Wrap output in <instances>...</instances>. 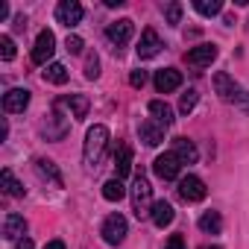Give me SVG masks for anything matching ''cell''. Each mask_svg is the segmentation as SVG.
Segmentation results:
<instances>
[{
	"label": "cell",
	"mask_w": 249,
	"mask_h": 249,
	"mask_svg": "<svg viewBox=\"0 0 249 249\" xmlns=\"http://www.w3.org/2000/svg\"><path fill=\"white\" fill-rule=\"evenodd\" d=\"M173 217H176V211H173V205L170 202H156L153 205V223L159 226V229H164V226H170L173 223Z\"/></svg>",
	"instance_id": "cell-21"
},
{
	"label": "cell",
	"mask_w": 249,
	"mask_h": 249,
	"mask_svg": "<svg viewBox=\"0 0 249 249\" xmlns=\"http://www.w3.org/2000/svg\"><path fill=\"white\" fill-rule=\"evenodd\" d=\"M153 170H156V176H159V179L170 182V179H176V176H179V170H182V161H179L173 153H164V156H159V159L153 161Z\"/></svg>",
	"instance_id": "cell-9"
},
{
	"label": "cell",
	"mask_w": 249,
	"mask_h": 249,
	"mask_svg": "<svg viewBox=\"0 0 249 249\" xmlns=\"http://www.w3.org/2000/svg\"><path fill=\"white\" fill-rule=\"evenodd\" d=\"M129 170H132V147L120 144L114 153V173H117V179H123V176H129Z\"/></svg>",
	"instance_id": "cell-17"
},
{
	"label": "cell",
	"mask_w": 249,
	"mask_h": 249,
	"mask_svg": "<svg viewBox=\"0 0 249 249\" xmlns=\"http://www.w3.org/2000/svg\"><path fill=\"white\" fill-rule=\"evenodd\" d=\"M173 156H176L182 164H196L199 150H196L194 141H188V138H173Z\"/></svg>",
	"instance_id": "cell-16"
},
{
	"label": "cell",
	"mask_w": 249,
	"mask_h": 249,
	"mask_svg": "<svg viewBox=\"0 0 249 249\" xmlns=\"http://www.w3.org/2000/svg\"><path fill=\"white\" fill-rule=\"evenodd\" d=\"M132 33H135V24H132L129 18H120V21L108 24V30H106V38H108V41L114 44V50H120L123 44H129Z\"/></svg>",
	"instance_id": "cell-4"
},
{
	"label": "cell",
	"mask_w": 249,
	"mask_h": 249,
	"mask_svg": "<svg viewBox=\"0 0 249 249\" xmlns=\"http://www.w3.org/2000/svg\"><path fill=\"white\" fill-rule=\"evenodd\" d=\"M161 38H159V33L153 30V27H147L144 33H141V41H138V59H153V56H159L161 53Z\"/></svg>",
	"instance_id": "cell-11"
},
{
	"label": "cell",
	"mask_w": 249,
	"mask_h": 249,
	"mask_svg": "<svg viewBox=\"0 0 249 249\" xmlns=\"http://www.w3.org/2000/svg\"><path fill=\"white\" fill-rule=\"evenodd\" d=\"M153 188H150V182L138 173L135 176V182H132V208H135V214L138 217H153Z\"/></svg>",
	"instance_id": "cell-2"
},
{
	"label": "cell",
	"mask_w": 249,
	"mask_h": 249,
	"mask_svg": "<svg viewBox=\"0 0 249 249\" xmlns=\"http://www.w3.org/2000/svg\"><path fill=\"white\" fill-rule=\"evenodd\" d=\"M138 135H141V141H144L147 147H159V144L164 141V126L150 117V120H141V123H138Z\"/></svg>",
	"instance_id": "cell-12"
},
{
	"label": "cell",
	"mask_w": 249,
	"mask_h": 249,
	"mask_svg": "<svg viewBox=\"0 0 249 249\" xmlns=\"http://www.w3.org/2000/svg\"><path fill=\"white\" fill-rule=\"evenodd\" d=\"M103 196H106L108 202H120L123 196H126V188H123L120 179H108V182L103 185Z\"/></svg>",
	"instance_id": "cell-24"
},
{
	"label": "cell",
	"mask_w": 249,
	"mask_h": 249,
	"mask_svg": "<svg viewBox=\"0 0 249 249\" xmlns=\"http://www.w3.org/2000/svg\"><path fill=\"white\" fill-rule=\"evenodd\" d=\"M27 106H30V91H27V88H12V91L3 94V108H6L9 114H18V111H24Z\"/></svg>",
	"instance_id": "cell-14"
},
{
	"label": "cell",
	"mask_w": 249,
	"mask_h": 249,
	"mask_svg": "<svg viewBox=\"0 0 249 249\" xmlns=\"http://www.w3.org/2000/svg\"><path fill=\"white\" fill-rule=\"evenodd\" d=\"M164 18H167L170 27H176V24L182 21V3H176V0H173V3H167V6H164Z\"/></svg>",
	"instance_id": "cell-29"
},
{
	"label": "cell",
	"mask_w": 249,
	"mask_h": 249,
	"mask_svg": "<svg viewBox=\"0 0 249 249\" xmlns=\"http://www.w3.org/2000/svg\"><path fill=\"white\" fill-rule=\"evenodd\" d=\"M164 249H185V240H182L179 234H173V237L167 240V246H164Z\"/></svg>",
	"instance_id": "cell-34"
},
{
	"label": "cell",
	"mask_w": 249,
	"mask_h": 249,
	"mask_svg": "<svg viewBox=\"0 0 249 249\" xmlns=\"http://www.w3.org/2000/svg\"><path fill=\"white\" fill-rule=\"evenodd\" d=\"M126 231H129V226H126V217H123V214H108L106 223H103V229H100V234H103V240H106L108 246L123 243Z\"/></svg>",
	"instance_id": "cell-3"
},
{
	"label": "cell",
	"mask_w": 249,
	"mask_h": 249,
	"mask_svg": "<svg viewBox=\"0 0 249 249\" xmlns=\"http://www.w3.org/2000/svg\"><path fill=\"white\" fill-rule=\"evenodd\" d=\"M65 47H68V53H82V38L79 36H68V41H65Z\"/></svg>",
	"instance_id": "cell-31"
},
{
	"label": "cell",
	"mask_w": 249,
	"mask_h": 249,
	"mask_svg": "<svg viewBox=\"0 0 249 249\" xmlns=\"http://www.w3.org/2000/svg\"><path fill=\"white\" fill-rule=\"evenodd\" d=\"M44 249H65V243H62V240H50Z\"/></svg>",
	"instance_id": "cell-37"
},
{
	"label": "cell",
	"mask_w": 249,
	"mask_h": 249,
	"mask_svg": "<svg viewBox=\"0 0 249 249\" xmlns=\"http://www.w3.org/2000/svg\"><path fill=\"white\" fill-rule=\"evenodd\" d=\"M205 182L199 179V176H182L179 179V196L185 199V202H199V199H205Z\"/></svg>",
	"instance_id": "cell-6"
},
{
	"label": "cell",
	"mask_w": 249,
	"mask_h": 249,
	"mask_svg": "<svg viewBox=\"0 0 249 249\" xmlns=\"http://www.w3.org/2000/svg\"><path fill=\"white\" fill-rule=\"evenodd\" d=\"M144 82H147V73H144V71H132L129 85H132V88H144Z\"/></svg>",
	"instance_id": "cell-33"
},
{
	"label": "cell",
	"mask_w": 249,
	"mask_h": 249,
	"mask_svg": "<svg viewBox=\"0 0 249 249\" xmlns=\"http://www.w3.org/2000/svg\"><path fill=\"white\" fill-rule=\"evenodd\" d=\"M6 15H9V6H6V3H0V21H6Z\"/></svg>",
	"instance_id": "cell-38"
},
{
	"label": "cell",
	"mask_w": 249,
	"mask_h": 249,
	"mask_svg": "<svg viewBox=\"0 0 249 249\" xmlns=\"http://www.w3.org/2000/svg\"><path fill=\"white\" fill-rule=\"evenodd\" d=\"M179 85H182V73H179L176 68H164V71L156 73V91H159V94H170V91H176Z\"/></svg>",
	"instance_id": "cell-13"
},
{
	"label": "cell",
	"mask_w": 249,
	"mask_h": 249,
	"mask_svg": "<svg viewBox=\"0 0 249 249\" xmlns=\"http://www.w3.org/2000/svg\"><path fill=\"white\" fill-rule=\"evenodd\" d=\"M53 53H56V36L50 30H41L38 38H36V47H33V62L36 65H47Z\"/></svg>",
	"instance_id": "cell-5"
},
{
	"label": "cell",
	"mask_w": 249,
	"mask_h": 249,
	"mask_svg": "<svg viewBox=\"0 0 249 249\" xmlns=\"http://www.w3.org/2000/svg\"><path fill=\"white\" fill-rule=\"evenodd\" d=\"M6 135H9V126H6V120L0 123V141H6Z\"/></svg>",
	"instance_id": "cell-36"
},
{
	"label": "cell",
	"mask_w": 249,
	"mask_h": 249,
	"mask_svg": "<svg viewBox=\"0 0 249 249\" xmlns=\"http://www.w3.org/2000/svg\"><path fill=\"white\" fill-rule=\"evenodd\" d=\"M194 9H196L199 15L211 18V15H217V12L223 9V3H220V0H194Z\"/></svg>",
	"instance_id": "cell-26"
},
{
	"label": "cell",
	"mask_w": 249,
	"mask_h": 249,
	"mask_svg": "<svg viewBox=\"0 0 249 249\" xmlns=\"http://www.w3.org/2000/svg\"><path fill=\"white\" fill-rule=\"evenodd\" d=\"M0 182H3V191H6L9 196H24V194H27V188L12 176V170H3V173H0Z\"/></svg>",
	"instance_id": "cell-23"
},
{
	"label": "cell",
	"mask_w": 249,
	"mask_h": 249,
	"mask_svg": "<svg viewBox=\"0 0 249 249\" xmlns=\"http://www.w3.org/2000/svg\"><path fill=\"white\" fill-rule=\"evenodd\" d=\"M231 106H237V108H240V111H246V114H249V91H246V88H243V91H240V94H237V100H234V103H231Z\"/></svg>",
	"instance_id": "cell-32"
},
{
	"label": "cell",
	"mask_w": 249,
	"mask_h": 249,
	"mask_svg": "<svg viewBox=\"0 0 249 249\" xmlns=\"http://www.w3.org/2000/svg\"><path fill=\"white\" fill-rule=\"evenodd\" d=\"M36 170H38V176L41 179H50L56 188H62L65 182H62V173H59V167L50 161V159H36Z\"/></svg>",
	"instance_id": "cell-19"
},
{
	"label": "cell",
	"mask_w": 249,
	"mask_h": 249,
	"mask_svg": "<svg viewBox=\"0 0 249 249\" xmlns=\"http://www.w3.org/2000/svg\"><path fill=\"white\" fill-rule=\"evenodd\" d=\"M24 234H27V220H24L21 214L9 211V214L3 217V237H6V240H21Z\"/></svg>",
	"instance_id": "cell-15"
},
{
	"label": "cell",
	"mask_w": 249,
	"mask_h": 249,
	"mask_svg": "<svg viewBox=\"0 0 249 249\" xmlns=\"http://www.w3.org/2000/svg\"><path fill=\"white\" fill-rule=\"evenodd\" d=\"M68 68L65 65H59V62H53V65H47V71H44V79L47 82H53V85H65L68 82Z\"/></svg>",
	"instance_id": "cell-25"
},
{
	"label": "cell",
	"mask_w": 249,
	"mask_h": 249,
	"mask_svg": "<svg viewBox=\"0 0 249 249\" xmlns=\"http://www.w3.org/2000/svg\"><path fill=\"white\" fill-rule=\"evenodd\" d=\"M214 59H217V47L214 44H196V47H191L185 53V62L191 68H208Z\"/></svg>",
	"instance_id": "cell-7"
},
{
	"label": "cell",
	"mask_w": 249,
	"mask_h": 249,
	"mask_svg": "<svg viewBox=\"0 0 249 249\" xmlns=\"http://www.w3.org/2000/svg\"><path fill=\"white\" fill-rule=\"evenodd\" d=\"M196 100H199V94H196L194 88H188V91L182 94V100H179V108H182V114H191V111H194V106H196Z\"/></svg>",
	"instance_id": "cell-27"
},
{
	"label": "cell",
	"mask_w": 249,
	"mask_h": 249,
	"mask_svg": "<svg viewBox=\"0 0 249 249\" xmlns=\"http://www.w3.org/2000/svg\"><path fill=\"white\" fill-rule=\"evenodd\" d=\"M214 91L220 94V100H223V103H234V100H237V94H240L243 88H240V85H237L226 71H220V73H214Z\"/></svg>",
	"instance_id": "cell-8"
},
{
	"label": "cell",
	"mask_w": 249,
	"mask_h": 249,
	"mask_svg": "<svg viewBox=\"0 0 249 249\" xmlns=\"http://www.w3.org/2000/svg\"><path fill=\"white\" fill-rule=\"evenodd\" d=\"M18 249H36V246H33L30 237H21V240H18Z\"/></svg>",
	"instance_id": "cell-35"
},
{
	"label": "cell",
	"mask_w": 249,
	"mask_h": 249,
	"mask_svg": "<svg viewBox=\"0 0 249 249\" xmlns=\"http://www.w3.org/2000/svg\"><path fill=\"white\" fill-rule=\"evenodd\" d=\"M62 103L71 108V117H76V120L88 117V108H91V103H88V97H85V94H71V97H65Z\"/></svg>",
	"instance_id": "cell-18"
},
{
	"label": "cell",
	"mask_w": 249,
	"mask_h": 249,
	"mask_svg": "<svg viewBox=\"0 0 249 249\" xmlns=\"http://www.w3.org/2000/svg\"><path fill=\"white\" fill-rule=\"evenodd\" d=\"M199 249H220V246H199Z\"/></svg>",
	"instance_id": "cell-39"
},
{
	"label": "cell",
	"mask_w": 249,
	"mask_h": 249,
	"mask_svg": "<svg viewBox=\"0 0 249 249\" xmlns=\"http://www.w3.org/2000/svg\"><path fill=\"white\" fill-rule=\"evenodd\" d=\"M82 15H85V9L76 3V0H62L56 6V21L65 24V27H76L82 21Z\"/></svg>",
	"instance_id": "cell-10"
},
{
	"label": "cell",
	"mask_w": 249,
	"mask_h": 249,
	"mask_svg": "<svg viewBox=\"0 0 249 249\" xmlns=\"http://www.w3.org/2000/svg\"><path fill=\"white\" fill-rule=\"evenodd\" d=\"M0 59H3V62L15 59V41L9 36H0Z\"/></svg>",
	"instance_id": "cell-28"
},
{
	"label": "cell",
	"mask_w": 249,
	"mask_h": 249,
	"mask_svg": "<svg viewBox=\"0 0 249 249\" xmlns=\"http://www.w3.org/2000/svg\"><path fill=\"white\" fill-rule=\"evenodd\" d=\"M106 147H108V129L103 123L88 129L85 135V147H82V161H85V170H97L103 156H106Z\"/></svg>",
	"instance_id": "cell-1"
},
{
	"label": "cell",
	"mask_w": 249,
	"mask_h": 249,
	"mask_svg": "<svg viewBox=\"0 0 249 249\" xmlns=\"http://www.w3.org/2000/svg\"><path fill=\"white\" fill-rule=\"evenodd\" d=\"M150 114H153V120H156V123H161L164 129L173 123V108H170L164 100H153V103H150Z\"/></svg>",
	"instance_id": "cell-20"
},
{
	"label": "cell",
	"mask_w": 249,
	"mask_h": 249,
	"mask_svg": "<svg viewBox=\"0 0 249 249\" xmlns=\"http://www.w3.org/2000/svg\"><path fill=\"white\" fill-rule=\"evenodd\" d=\"M199 229L208 231V234H220V229H223V217H220L217 211H205V214L199 217Z\"/></svg>",
	"instance_id": "cell-22"
},
{
	"label": "cell",
	"mask_w": 249,
	"mask_h": 249,
	"mask_svg": "<svg viewBox=\"0 0 249 249\" xmlns=\"http://www.w3.org/2000/svg\"><path fill=\"white\" fill-rule=\"evenodd\" d=\"M85 76L88 79H97L100 76V59H97V53H88L85 56Z\"/></svg>",
	"instance_id": "cell-30"
}]
</instances>
